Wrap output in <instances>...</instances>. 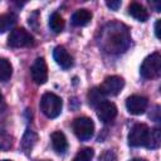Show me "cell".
<instances>
[{
  "label": "cell",
  "mask_w": 161,
  "mask_h": 161,
  "mask_svg": "<svg viewBox=\"0 0 161 161\" xmlns=\"http://www.w3.org/2000/svg\"><path fill=\"white\" fill-rule=\"evenodd\" d=\"M147 104H148L147 98L143 96H138V94L130 96L126 99V108L133 116H140V114L145 113Z\"/></svg>",
  "instance_id": "8"
},
{
  "label": "cell",
  "mask_w": 161,
  "mask_h": 161,
  "mask_svg": "<svg viewBox=\"0 0 161 161\" xmlns=\"http://www.w3.org/2000/svg\"><path fill=\"white\" fill-rule=\"evenodd\" d=\"M87 97H88V102H89V104H91L92 107H97L101 102L106 101V99H104V94L101 92L99 87H94V88L89 89Z\"/></svg>",
  "instance_id": "19"
},
{
  "label": "cell",
  "mask_w": 161,
  "mask_h": 161,
  "mask_svg": "<svg viewBox=\"0 0 161 161\" xmlns=\"http://www.w3.org/2000/svg\"><path fill=\"white\" fill-rule=\"evenodd\" d=\"M8 44L11 48H24V47H30L34 44V38L33 35L25 30L24 28H15L10 31L9 38H8Z\"/></svg>",
  "instance_id": "5"
},
{
  "label": "cell",
  "mask_w": 161,
  "mask_h": 161,
  "mask_svg": "<svg viewBox=\"0 0 161 161\" xmlns=\"http://www.w3.org/2000/svg\"><path fill=\"white\" fill-rule=\"evenodd\" d=\"M13 74V65L6 58H0V82H6Z\"/></svg>",
  "instance_id": "18"
},
{
  "label": "cell",
  "mask_w": 161,
  "mask_h": 161,
  "mask_svg": "<svg viewBox=\"0 0 161 161\" xmlns=\"http://www.w3.org/2000/svg\"><path fill=\"white\" fill-rule=\"evenodd\" d=\"M73 131L80 141H88L94 133V123L89 117H78L73 121Z\"/></svg>",
  "instance_id": "4"
},
{
  "label": "cell",
  "mask_w": 161,
  "mask_h": 161,
  "mask_svg": "<svg viewBox=\"0 0 161 161\" xmlns=\"http://www.w3.org/2000/svg\"><path fill=\"white\" fill-rule=\"evenodd\" d=\"M50 140H52V146H53L55 152L64 153L68 150V141H67V137L63 132H60V131L53 132L50 136Z\"/></svg>",
  "instance_id": "12"
},
{
  "label": "cell",
  "mask_w": 161,
  "mask_h": 161,
  "mask_svg": "<svg viewBox=\"0 0 161 161\" xmlns=\"http://www.w3.org/2000/svg\"><path fill=\"white\" fill-rule=\"evenodd\" d=\"M160 143H161V131H160V128L150 130L146 147L151 148V150H156V148L160 147Z\"/></svg>",
  "instance_id": "17"
},
{
  "label": "cell",
  "mask_w": 161,
  "mask_h": 161,
  "mask_svg": "<svg viewBox=\"0 0 161 161\" xmlns=\"http://www.w3.org/2000/svg\"><path fill=\"white\" fill-rule=\"evenodd\" d=\"M99 161H116V155L112 151H106L99 157Z\"/></svg>",
  "instance_id": "22"
},
{
  "label": "cell",
  "mask_w": 161,
  "mask_h": 161,
  "mask_svg": "<svg viewBox=\"0 0 161 161\" xmlns=\"http://www.w3.org/2000/svg\"><path fill=\"white\" fill-rule=\"evenodd\" d=\"M0 161H11V160H0Z\"/></svg>",
  "instance_id": "27"
},
{
  "label": "cell",
  "mask_w": 161,
  "mask_h": 161,
  "mask_svg": "<svg viewBox=\"0 0 161 161\" xmlns=\"http://www.w3.org/2000/svg\"><path fill=\"white\" fill-rule=\"evenodd\" d=\"M36 141H38V135H36L33 130L28 128V130L25 131L23 138H21L20 147H21V150H23L24 152L29 153V152H31V150H33L34 145L36 143Z\"/></svg>",
  "instance_id": "13"
},
{
  "label": "cell",
  "mask_w": 161,
  "mask_h": 161,
  "mask_svg": "<svg viewBox=\"0 0 161 161\" xmlns=\"http://www.w3.org/2000/svg\"><path fill=\"white\" fill-rule=\"evenodd\" d=\"M161 73V55L160 53H152L146 57L140 67V74L145 79H153Z\"/></svg>",
  "instance_id": "3"
},
{
  "label": "cell",
  "mask_w": 161,
  "mask_h": 161,
  "mask_svg": "<svg viewBox=\"0 0 161 161\" xmlns=\"http://www.w3.org/2000/svg\"><path fill=\"white\" fill-rule=\"evenodd\" d=\"M160 23H161L160 19H157L156 23H155V34H156V38L157 39H160Z\"/></svg>",
  "instance_id": "24"
},
{
  "label": "cell",
  "mask_w": 161,
  "mask_h": 161,
  "mask_svg": "<svg viewBox=\"0 0 161 161\" xmlns=\"http://www.w3.org/2000/svg\"><path fill=\"white\" fill-rule=\"evenodd\" d=\"M131 161H146V160H145V158H138V157H137V158H132Z\"/></svg>",
  "instance_id": "26"
},
{
  "label": "cell",
  "mask_w": 161,
  "mask_h": 161,
  "mask_svg": "<svg viewBox=\"0 0 161 161\" xmlns=\"http://www.w3.org/2000/svg\"><path fill=\"white\" fill-rule=\"evenodd\" d=\"M94 156V151L91 147H84L80 151H78V153L74 156L73 161H91Z\"/></svg>",
  "instance_id": "21"
},
{
  "label": "cell",
  "mask_w": 161,
  "mask_h": 161,
  "mask_svg": "<svg viewBox=\"0 0 161 161\" xmlns=\"http://www.w3.org/2000/svg\"><path fill=\"white\" fill-rule=\"evenodd\" d=\"M53 58L57 62V64H59L63 69H68V68H70L73 65V58H72V55L62 45H58V47L54 48V50H53Z\"/></svg>",
  "instance_id": "11"
},
{
  "label": "cell",
  "mask_w": 161,
  "mask_h": 161,
  "mask_svg": "<svg viewBox=\"0 0 161 161\" xmlns=\"http://www.w3.org/2000/svg\"><path fill=\"white\" fill-rule=\"evenodd\" d=\"M106 5L111 9V10H113V11H116V10H118V8L121 6V1L119 0H114V1H107L106 3Z\"/></svg>",
  "instance_id": "23"
},
{
  "label": "cell",
  "mask_w": 161,
  "mask_h": 161,
  "mask_svg": "<svg viewBox=\"0 0 161 161\" xmlns=\"http://www.w3.org/2000/svg\"><path fill=\"white\" fill-rule=\"evenodd\" d=\"M150 128L145 123H136L128 133V145L132 147L146 146Z\"/></svg>",
  "instance_id": "6"
},
{
  "label": "cell",
  "mask_w": 161,
  "mask_h": 161,
  "mask_svg": "<svg viewBox=\"0 0 161 161\" xmlns=\"http://www.w3.org/2000/svg\"><path fill=\"white\" fill-rule=\"evenodd\" d=\"M125 86V80L119 75H109L101 84L99 89L104 96H117Z\"/></svg>",
  "instance_id": "7"
},
{
  "label": "cell",
  "mask_w": 161,
  "mask_h": 161,
  "mask_svg": "<svg viewBox=\"0 0 161 161\" xmlns=\"http://www.w3.org/2000/svg\"><path fill=\"white\" fill-rule=\"evenodd\" d=\"M5 107H6V103H5L4 96H3V94H1V92H0V112H1V111H4V109H5Z\"/></svg>",
  "instance_id": "25"
},
{
  "label": "cell",
  "mask_w": 161,
  "mask_h": 161,
  "mask_svg": "<svg viewBox=\"0 0 161 161\" xmlns=\"http://www.w3.org/2000/svg\"><path fill=\"white\" fill-rule=\"evenodd\" d=\"M30 74L36 84H44L48 80V67L44 58H36L30 68Z\"/></svg>",
  "instance_id": "9"
},
{
  "label": "cell",
  "mask_w": 161,
  "mask_h": 161,
  "mask_svg": "<svg viewBox=\"0 0 161 161\" xmlns=\"http://www.w3.org/2000/svg\"><path fill=\"white\" fill-rule=\"evenodd\" d=\"M97 116L98 118L103 122V123H111L116 116H117V107L114 103L109 102V101H103L101 102L97 107Z\"/></svg>",
  "instance_id": "10"
},
{
  "label": "cell",
  "mask_w": 161,
  "mask_h": 161,
  "mask_svg": "<svg viewBox=\"0 0 161 161\" xmlns=\"http://www.w3.org/2000/svg\"><path fill=\"white\" fill-rule=\"evenodd\" d=\"M64 20L63 18L60 16V14L58 13H53L49 18V28L54 31V33H60L63 29H64Z\"/></svg>",
  "instance_id": "20"
},
{
  "label": "cell",
  "mask_w": 161,
  "mask_h": 161,
  "mask_svg": "<svg viewBox=\"0 0 161 161\" xmlns=\"http://www.w3.org/2000/svg\"><path fill=\"white\" fill-rule=\"evenodd\" d=\"M16 23V15L14 13H6L0 15V33L8 31Z\"/></svg>",
  "instance_id": "16"
},
{
  "label": "cell",
  "mask_w": 161,
  "mask_h": 161,
  "mask_svg": "<svg viewBox=\"0 0 161 161\" xmlns=\"http://www.w3.org/2000/svg\"><path fill=\"white\" fill-rule=\"evenodd\" d=\"M63 102L59 96L47 92L40 98V109L48 118H57L62 112Z\"/></svg>",
  "instance_id": "2"
},
{
  "label": "cell",
  "mask_w": 161,
  "mask_h": 161,
  "mask_svg": "<svg viewBox=\"0 0 161 161\" xmlns=\"http://www.w3.org/2000/svg\"><path fill=\"white\" fill-rule=\"evenodd\" d=\"M70 20L74 26H84L92 20V13L87 9H79L72 15Z\"/></svg>",
  "instance_id": "14"
},
{
  "label": "cell",
  "mask_w": 161,
  "mask_h": 161,
  "mask_svg": "<svg viewBox=\"0 0 161 161\" xmlns=\"http://www.w3.org/2000/svg\"><path fill=\"white\" fill-rule=\"evenodd\" d=\"M101 44L108 53L125 52L130 45V35L127 29L121 24H109L102 34Z\"/></svg>",
  "instance_id": "1"
},
{
  "label": "cell",
  "mask_w": 161,
  "mask_h": 161,
  "mask_svg": "<svg viewBox=\"0 0 161 161\" xmlns=\"http://www.w3.org/2000/svg\"><path fill=\"white\" fill-rule=\"evenodd\" d=\"M42 161H48V160H42Z\"/></svg>",
  "instance_id": "28"
},
{
  "label": "cell",
  "mask_w": 161,
  "mask_h": 161,
  "mask_svg": "<svg viewBox=\"0 0 161 161\" xmlns=\"http://www.w3.org/2000/svg\"><path fill=\"white\" fill-rule=\"evenodd\" d=\"M128 13H130L131 16H133L138 21H146L148 19L147 10L138 3H131L128 5Z\"/></svg>",
  "instance_id": "15"
}]
</instances>
